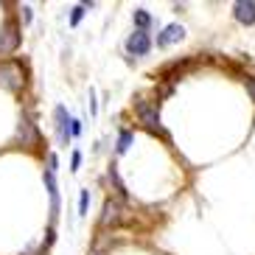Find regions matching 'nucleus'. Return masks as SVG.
Listing matches in <instances>:
<instances>
[{"label": "nucleus", "instance_id": "nucleus-1", "mask_svg": "<svg viewBox=\"0 0 255 255\" xmlns=\"http://www.w3.org/2000/svg\"><path fill=\"white\" fill-rule=\"evenodd\" d=\"M23 84H25L23 70L17 68V65H0V87H3V90L17 93Z\"/></svg>", "mask_w": 255, "mask_h": 255}, {"label": "nucleus", "instance_id": "nucleus-2", "mask_svg": "<svg viewBox=\"0 0 255 255\" xmlns=\"http://www.w3.org/2000/svg\"><path fill=\"white\" fill-rule=\"evenodd\" d=\"M135 113H137V118H140L143 127H149L151 132L160 129V110H157V104H149V101L137 98L135 101Z\"/></svg>", "mask_w": 255, "mask_h": 255}, {"label": "nucleus", "instance_id": "nucleus-3", "mask_svg": "<svg viewBox=\"0 0 255 255\" xmlns=\"http://www.w3.org/2000/svg\"><path fill=\"white\" fill-rule=\"evenodd\" d=\"M17 45H20V28L17 23H6L0 28V56L17 51Z\"/></svg>", "mask_w": 255, "mask_h": 255}, {"label": "nucleus", "instance_id": "nucleus-4", "mask_svg": "<svg viewBox=\"0 0 255 255\" xmlns=\"http://www.w3.org/2000/svg\"><path fill=\"white\" fill-rule=\"evenodd\" d=\"M53 121H56V137H59V146H68L70 143V121L73 118H68V110L65 107H56L53 110Z\"/></svg>", "mask_w": 255, "mask_h": 255}, {"label": "nucleus", "instance_id": "nucleus-5", "mask_svg": "<svg viewBox=\"0 0 255 255\" xmlns=\"http://www.w3.org/2000/svg\"><path fill=\"white\" fill-rule=\"evenodd\" d=\"M127 51L132 53V56H146V53L151 51L149 34H146V31H135V34L127 39Z\"/></svg>", "mask_w": 255, "mask_h": 255}, {"label": "nucleus", "instance_id": "nucleus-6", "mask_svg": "<svg viewBox=\"0 0 255 255\" xmlns=\"http://www.w3.org/2000/svg\"><path fill=\"white\" fill-rule=\"evenodd\" d=\"M45 188L48 196H51V219L59 216V185H56V171L45 168Z\"/></svg>", "mask_w": 255, "mask_h": 255}, {"label": "nucleus", "instance_id": "nucleus-7", "mask_svg": "<svg viewBox=\"0 0 255 255\" xmlns=\"http://www.w3.org/2000/svg\"><path fill=\"white\" fill-rule=\"evenodd\" d=\"M233 14H236L239 23L253 25L255 23V3H253V0H239V3L233 6Z\"/></svg>", "mask_w": 255, "mask_h": 255}, {"label": "nucleus", "instance_id": "nucleus-8", "mask_svg": "<svg viewBox=\"0 0 255 255\" xmlns=\"http://www.w3.org/2000/svg\"><path fill=\"white\" fill-rule=\"evenodd\" d=\"M185 37V28H182V25H165L163 28V34H160L157 37V45L160 48H165V45H171V42H180V39Z\"/></svg>", "mask_w": 255, "mask_h": 255}, {"label": "nucleus", "instance_id": "nucleus-9", "mask_svg": "<svg viewBox=\"0 0 255 255\" xmlns=\"http://www.w3.org/2000/svg\"><path fill=\"white\" fill-rule=\"evenodd\" d=\"M121 222V205L113 202V199H107L104 205V213H101V227H113Z\"/></svg>", "mask_w": 255, "mask_h": 255}, {"label": "nucleus", "instance_id": "nucleus-10", "mask_svg": "<svg viewBox=\"0 0 255 255\" xmlns=\"http://www.w3.org/2000/svg\"><path fill=\"white\" fill-rule=\"evenodd\" d=\"M17 137L23 140V146H34L37 143V132H34V124L28 118H20V127H17Z\"/></svg>", "mask_w": 255, "mask_h": 255}, {"label": "nucleus", "instance_id": "nucleus-11", "mask_svg": "<svg viewBox=\"0 0 255 255\" xmlns=\"http://www.w3.org/2000/svg\"><path fill=\"white\" fill-rule=\"evenodd\" d=\"M132 20H135L137 31H146L151 25V14L146 11V8H135V14H132Z\"/></svg>", "mask_w": 255, "mask_h": 255}, {"label": "nucleus", "instance_id": "nucleus-12", "mask_svg": "<svg viewBox=\"0 0 255 255\" xmlns=\"http://www.w3.org/2000/svg\"><path fill=\"white\" fill-rule=\"evenodd\" d=\"M129 146H132V132H129V129H121V135H118V146H115V149H118V154H124V151H127Z\"/></svg>", "mask_w": 255, "mask_h": 255}, {"label": "nucleus", "instance_id": "nucleus-13", "mask_svg": "<svg viewBox=\"0 0 255 255\" xmlns=\"http://www.w3.org/2000/svg\"><path fill=\"white\" fill-rule=\"evenodd\" d=\"M90 6H93V3H82V6H73V11H70V25H79V23H82L84 11H87Z\"/></svg>", "mask_w": 255, "mask_h": 255}, {"label": "nucleus", "instance_id": "nucleus-14", "mask_svg": "<svg viewBox=\"0 0 255 255\" xmlns=\"http://www.w3.org/2000/svg\"><path fill=\"white\" fill-rule=\"evenodd\" d=\"M87 205H90V191H82V196H79V213H87Z\"/></svg>", "mask_w": 255, "mask_h": 255}, {"label": "nucleus", "instance_id": "nucleus-15", "mask_svg": "<svg viewBox=\"0 0 255 255\" xmlns=\"http://www.w3.org/2000/svg\"><path fill=\"white\" fill-rule=\"evenodd\" d=\"M70 135H73V137H79V135H82V121H70Z\"/></svg>", "mask_w": 255, "mask_h": 255}, {"label": "nucleus", "instance_id": "nucleus-16", "mask_svg": "<svg viewBox=\"0 0 255 255\" xmlns=\"http://www.w3.org/2000/svg\"><path fill=\"white\" fill-rule=\"evenodd\" d=\"M79 165H82V151H73V157H70V168H79Z\"/></svg>", "mask_w": 255, "mask_h": 255}, {"label": "nucleus", "instance_id": "nucleus-17", "mask_svg": "<svg viewBox=\"0 0 255 255\" xmlns=\"http://www.w3.org/2000/svg\"><path fill=\"white\" fill-rule=\"evenodd\" d=\"M31 17H34L31 14V6H23V23H31Z\"/></svg>", "mask_w": 255, "mask_h": 255}, {"label": "nucleus", "instance_id": "nucleus-18", "mask_svg": "<svg viewBox=\"0 0 255 255\" xmlns=\"http://www.w3.org/2000/svg\"><path fill=\"white\" fill-rule=\"evenodd\" d=\"M247 93H250V98L255 101V79H250V82H247Z\"/></svg>", "mask_w": 255, "mask_h": 255}]
</instances>
